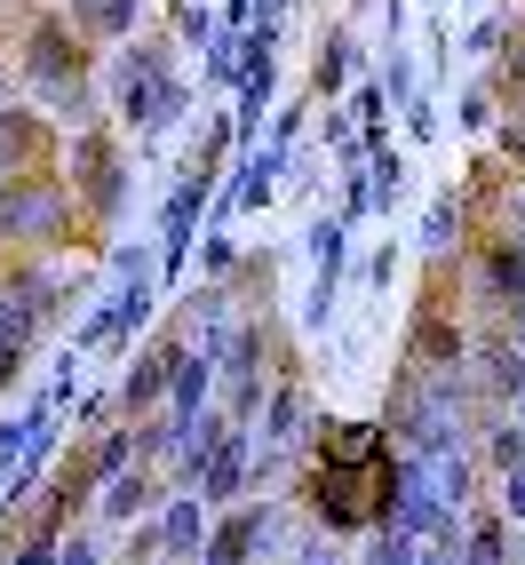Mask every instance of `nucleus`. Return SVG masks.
Returning a JSON list of instances; mask_svg holds the SVG:
<instances>
[{
  "instance_id": "nucleus-12",
  "label": "nucleus",
  "mask_w": 525,
  "mask_h": 565,
  "mask_svg": "<svg viewBox=\"0 0 525 565\" xmlns=\"http://www.w3.org/2000/svg\"><path fill=\"white\" fill-rule=\"evenodd\" d=\"M200 494H207V510H232V502L255 494V423H232V438H223L207 455V470H200Z\"/></svg>"
},
{
  "instance_id": "nucleus-31",
  "label": "nucleus",
  "mask_w": 525,
  "mask_h": 565,
  "mask_svg": "<svg viewBox=\"0 0 525 565\" xmlns=\"http://www.w3.org/2000/svg\"><path fill=\"white\" fill-rule=\"evenodd\" d=\"M366 279L390 295V279H398V247H383V255H374V263H366Z\"/></svg>"
},
{
  "instance_id": "nucleus-29",
  "label": "nucleus",
  "mask_w": 525,
  "mask_h": 565,
  "mask_svg": "<svg viewBox=\"0 0 525 565\" xmlns=\"http://www.w3.org/2000/svg\"><path fill=\"white\" fill-rule=\"evenodd\" d=\"M232 263H239V247L223 239V223H215V239H207V279L223 287V279H232Z\"/></svg>"
},
{
  "instance_id": "nucleus-33",
  "label": "nucleus",
  "mask_w": 525,
  "mask_h": 565,
  "mask_svg": "<svg viewBox=\"0 0 525 565\" xmlns=\"http://www.w3.org/2000/svg\"><path fill=\"white\" fill-rule=\"evenodd\" d=\"M510 414H517V430H525V391H517V398H510Z\"/></svg>"
},
{
  "instance_id": "nucleus-2",
  "label": "nucleus",
  "mask_w": 525,
  "mask_h": 565,
  "mask_svg": "<svg viewBox=\"0 0 525 565\" xmlns=\"http://www.w3.org/2000/svg\"><path fill=\"white\" fill-rule=\"evenodd\" d=\"M104 104H111V120L120 128H136L143 143H160L183 111H192V81L175 72V49L168 41H120V56H111V88H104Z\"/></svg>"
},
{
  "instance_id": "nucleus-25",
  "label": "nucleus",
  "mask_w": 525,
  "mask_h": 565,
  "mask_svg": "<svg viewBox=\"0 0 525 565\" xmlns=\"http://www.w3.org/2000/svg\"><path fill=\"white\" fill-rule=\"evenodd\" d=\"M294 565H343V534H326V525H311V534L294 542Z\"/></svg>"
},
{
  "instance_id": "nucleus-8",
  "label": "nucleus",
  "mask_w": 525,
  "mask_h": 565,
  "mask_svg": "<svg viewBox=\"0 0 525 565\" xmlns=\"http://www.w3.org/2000/svg\"><path fill=\"white\" fill-rule=\"evenodd\" d=\"M175 359H183V327H168L160 343H143L136 359H128V374H120V423H143L152 406H168V391H175Z\"/></svg>"
},
{
  "instance_id": "nucleus-10",
  "label": "nucleus",
  "mask_w": 525,
  "mask_h": 565,
  "mask_svg": "<svg viewBox=\"0 0 525 565\" xmlns=\"http://www.w3.org/2000/svg\"><path fill=\"white\" fill-rule=\"evenodd\" d=\"M470 391H478L485 406H510V398L525 391V334L494 327L485 343H470Z\"/></svg>"
},
{
  "instance_id": "nucleus-20",
  "label": "nucleus",
  "mask_w": 525,
  "mask_h": 565,
  "mask_svg": "<svg viewBox=\"0 0 525 565\" xmlns=\"http://www.w3.org/2000/svg\"><path fill=\"white\" fill-rule=\"evenodd\" d=\"M358 565H430V534H415V525L383 518L374 534L358 542Z\"/></svg>"
},
{
  "instance_id": "nucleus-26",
  "label": "nucleus",
  "mask_w": 525,
  "mask_h": 565,
  "mask_svg": "<svg viewBox=\"0 0 525 565\" xmlns=\"http://www.w3.org/2000/svg\"><path fill=\"white\" fill-rule=\"evenodd\" d=\"M494 111H502V104H494V88L478 81V88H462V111H454V120H462V128H494Z\"/></svg>"
},
{
  "instance_id": "nucleus-15",
  "label": "nucleus",
  "mask_w": 525,
  "mask_h": 565,
  "mask_svg": "<svg viewBox=\"0 0 525 565\" xmlns=\"http://www.w3.org/2000/svg\"><path fill=\"white\" fill-rule=\"evenodd\" d=\"M239 136H255L262 128V111L279 104V49H262L255 32H247V72H239Z\"/></svg>"
},
{
  "instance_id": "nucleus-17",
  "label": "nucleus",
  "mask_w": 525,
  "mask_h": 565,
  "mask_svg": "<svg viewBox=\"0 0 525 565\" xmlns=\"http://www.w3.org/2000/svg\"><path fill=\"white\" fill-rule=\"evenodd\" d=\"M510 542H517V518H510L502 502L462 518V557H470V565H510V557H517Z\"/></svg>"
},
{
  "instance_id": "nucleus-23",
  "label": "nucleus",
  "mask_w": 525,
  "mask_h": 565,
  "mask_svg": "<svg viewBox=\"0 0 525 565\" xmlns=\"http://www.w3.org/2000/svg\"><path fill=\"white\" fill-rule=\"evenodd\" d=\"M223 32V9H207V0H175V41H192L207 56V41Z\"/></svg>"
},
{
  "instance_id": "nucleus-22",
  "label": "nucleus",
  "mask_w": 525,
  "mask_h": 565,
  "mask_svg": "<svg viewBox=\"0 0 525 565\" xmlns=\"http://www.w3.org/2000/svg\"><path fill=\"white\" fill-rule=\"evenodd\" d=\"M383 96H390L398 111L422 96V72H415V56H406V41H390V49H383Z\"/></svg>"
},
{
  "instance_id": "nucleus-30",
  "label": "nucleus",
  "mask_w": 525,
  "mask_h": 565,
  "mask_svg": "<svg viewBox=\"0 0 525 565\" xmlns=\"http://www.w3.org/2000/svg\"><path fill=\"white\" fill-rule=\"evenodd\" d=\"M56 565H104V542H96V534H72Z\"/></svg>"
},
{
  "instance_id": "nucleus-24",
  "label": "nucleus",
  "mask_w": 525,
  "mask_h": 565,
  "mask_svg": "<svg viewBox=\"0 0 525 565\" xmlns=\"http://www.w3.org/2000/svg\"><path fill=\"white\" fill-rule=\"evenodd\" d=\"M502 49H510V17H502V9H485V17L462 32V56H478V64H485V56H502Z\"/></svg>"
},
{
  "instance_id": "nucleus-11",
  "label": "nucleus",
  "mask_w": 525,
  "mask_h": 565,
  "mask_svg": "<svg viewBox=\"0 0 525 565\" xmlns=\"http://www.w3.org/2000/svg\"><path fill=\"white\" fill-rule=\"evenodd\" d=\"M406 366H415V374H454V366H470V334L454 327V311H446V303H422V319L406 327Z\"/></svg>"
},
{
  "instance_id": "nucleus-4",
  "label": "nucleus",
  "mask_w": 525,
  "mask_h": 565,
  "mask_svg": "<svg viewBox=\"0 0 525 565\" xmlns=\"http://www.w3.org/2000/svg\"><path fill=\"white\" fill-rule=\"evenodd\" d=\"M311 438H319L311 391H303V383H271V398H262V414H255V486H262V478H279Z\"/></svg>"
},
{
  "instance_id": "nucleus-34",
  "label": "nucleus",
  "mask_w": 525,
  "mask_h": 565,
  "mask_svg": "<svg viewBox=\"0 0 525 565\" xmlns=\"http://www.w3.org/2000/svg\"><path fill=\"white\" fill-rule=\"evenodd\" d=\"M462 9H478V0H462Z\"/></svg>"
},
{
  "instance_id": "nucleus-28",
  "label": "nucleus",
  "mask_w": 525,
  "mask_h": 565,
  "mask_svg": "<svg viewBox=\"0 0 525 565\" xmlns=\"http://www.w3.org/2000/svg\"><path fill=\"white\" fill-rule=\"evenodd\" d=\"M494 502H502V510H510V518H517V525H525V462H517V470H502V478H494Z\"/></svg>"
},
{
  "instance_id": "nucleus-7",
  "label": "nucleus",
  "mask_w": 525,
  "mask_h": 565,
  "mask_svg": "<svg viewBox=\"0 0 525 565\" xmlns=\"http://www.w3.org/2000/svg\"><path fill=\"white\" fill-rule=\"evenodd\" d=\"M72 192H81V207H88L96 223L120 215L128 168H120V152H111V128H81V136H72Z\"/></svg>"
},
{
  "instance_id": "nucleus-19",
  "label": "nucleus",
  "mask_w": 525,
  "mask_h": 565,
  "mask_svg": "<svg viewBox=\"0 0 525 565\" xmlns=\"http://www.w3.org/2000/svg\"><path fill=\"white\" fill-rule=\"evenodd\" d=\"M64 17L81 24V41H136L143 0H64Z\"/></svg>"
},
{
  "instance_id": "nucleus-5",
  "label": "nucleus",
  "mask_w": 525,
  "mask_h": 565,
  "mask_svg": "<svg viewBox=\"0 0 525 565\" xmlns=\"http://www.w3.org/2000/svg\"><path fill=\"white\" fill-rule=\"evenodd\" d=\"M215 383H223V406H232L239 423L262 414V398H271V383H262V319H239L215 343Z\"/></svg>"
},
{
  "instance_id": "nucleus-21",
  "label": "nucleus",
  "mask_w": 525,
  "mask_h": 565,
  "mask_svg": "<svg viewBox=\"0 0 525 565\" xmlns=\"http://www.w3.org/2000/svg\"><path fill=\"white\" fill-rule=\"evenodd\" d=\"M366 183H374V215H390V200L406 192V152L390 136H374V152H366Z\"/></svg>"
},
{
  "instance_id": "nucleus-27",
  "label": "nucleus",
  "mask_w": 525,
  "mask_h": 565,
  "mask_svg": "<svg viewBox=\"0 0 525 565\" xmlns=\"http://www.w3.org/2000/svg\"><path fill=\"white\" fill-rule=\"evenodd\" d=\"M406 136H415V143H430V136H438V96H430V88L406 104Z\"/></svg>"
},
{
  "instance_id": "nucleus-18",
  "label": "nucleus",
  "mask_w": 525,
  "mask_h": 565,
  "mask_svg": "<svg viewBox=\"0 0 525 565\" xmlns=\"http://www.w3.org/2000/svg\"><path fill=\"white\" fill-rule=\"evenodd\" d=\"M351 72H358L351 32H343V24H326V32H319V49H311V88H319V104H343Z\"/></svg>"
},
{
  "instance_id": "nucleus-13",
  "label": "nucleus",
  "mask_w": 525,
  "mask_h": 565,
  "mask_svg": "<svg viewBox=\"0 0 525 565\" xmlns=\"http://www.w3.org/2000/svg\"><path fill=\"white\" fill-rule=\"evenodd\" d=\"M470 287L485 295L494 311H510V303H525V239H510V232H494L478 255H470Z\"/></svg>"
},
{
  "instance_id": "nucleus-35",
  "label": "nucleus",
  "mask_w": 525,
  "mask_h": 565,
  "mask_svg": "<svg viewBox=\"0 0 525 565\" xmlns=\"http://www.w3.org/2000/svg\"><path fill=\"white\" fill-rule=\"evenodd\" d=\"M200 565H215V557H200Z\"/></svg>"
},
{
  "instance_id": "nucleus-32",
  "label": "nucleus",
  "mask_w": 525,
  "mask_h": 565,
  "mask_svg": "<svg viewBox=\"0 0 525 565\" xmlns=\"http://www.w3.org/2000/svg\"><path fill=\"white\" fill-rule=\"evenodd\" d=\"M502 72H510V88H525V32H517V41L502 49Z\"/></svg>"
},
{
  "instance_id": "nucleus-1",
  "label": "nucleus",
  "mask_w": 525,
  "mask_h": 565,
  "mask_svg": "<svg viewBox=\"0 0 525 565\" xmlns=\"http://www.w3.org/2000/svg\"><path fill=\"white\" fill-rule=\"evenodd\" d=\"M390 470H398V438L390 423H319L311 462H303V510L343 542H366L390 518Z\"/></svg>"
},
{
  "instance_id": "nucleus-14",
  "label": "nucleus",
  "mask_w": 525,
  "mask_h": 565,
  "mask_svg": "<svg viewBox=\"0 0 525 565\" xmlns=\"http://www.w3.org/2000/svg\"><path fill=\"white\" fill-rule=\"evenodd\" d=\"M207 534H215V510H207V494L175 486V494L160 502V542H168V565H200V557H207Z\"/></svg>"
},
{
  "instance_id": "nucleus-16",
  "label": "nucleus",
  "mask_w": 525,
  "mask_h": 565,
  "mask_svg": "<svg viewBox=\"0 0 525 565\" xmlns=\"http://www.w3.org/2000/svg\"><path fill=\"white\" fill-rule=\"evenodd\" d=\"M462 239H470V207H462V192H438L430 207H422V263H446V255H462Z\"/></svg>"
},
{
  "instance_id": "nucleus-3",
  "label": "nucleus",
  "mask_w": 525,
  "mask_h": 565,
  "mask_svg": "<svg viewBox=\"0 0 525 565\" xmlns=\"http://www.w3.org/2000/svg\"><path fill=\"white\" fill-rule=\"evenodd\" d=\"M72 200L81 192H64L56 175L17 168L9 183H0V247H56L72 232Z\"/></svg>"
},
{
  "instance_id": "nucleus-6",
  "label": "nucleus",
  "mask_w": 525,
  "mask_h": 565,
  "mask_svg": "<svg viewBox=\"0 0 525 565\" xmlns=\"http://www.w3.org/2000/svg\"><path fill=\"white\" fill-rule=\"evenodd\" d=\"M215 183H223V168H200V160H183V175L168 183V207H160V271H168V279L183 271V255H192L200 207L215 200Z\"/></svg>"
},
{
  "instance_id": "nucleus-9",
  "label": "nucleus",
  "mask_w": 525,
  "mask_h": 565,
  "mask_svg": "<svg viewBox=\"0 0 525 565\" xmlns=\"http://www.w3.org/2000/svg\"><path fill=\"white\" fill-rule=\"evenodd\" d=\"M168 494H175V478H168L160 462H128V470L96 494V518H104V525H143V518H160Z\"/></svg>"
}]
</instances>
